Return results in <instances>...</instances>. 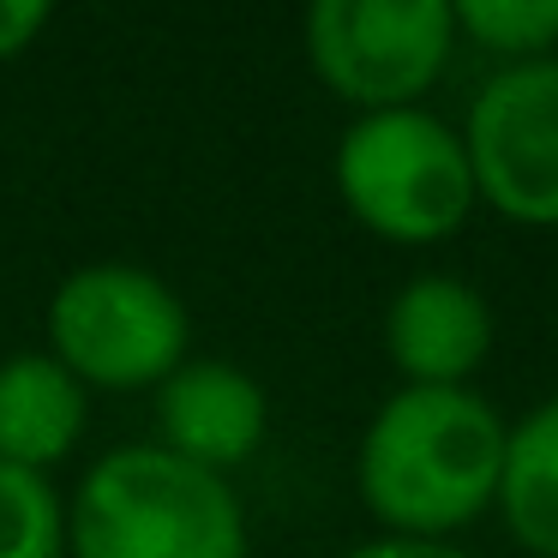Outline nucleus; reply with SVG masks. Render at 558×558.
<instances>
[{"instance_id": "9d476101", "label": "nucleus", "mask_w": 558, "mask_h": 558, "mask_svg": "<svg viewBox=\"0 0 558 558\" xmlns=\"http://www.w3.org/2000/svg\"><path fill=\"white\" fill-rule=\"evenodd\" d=\"M498 522L529 558H558V390L510 421Z\"/></svg>"}, {"instance_id": "0eeeda50", "label": "nucleus", "mask_w": 558, "mask_h": 558, "mask_svg": "<svg viewBox=\"0 0 558 558\" xmlns=\"http://www.w3.org/2000/svg\"><path fill=\"white\" fill-rule=\"evenodd\" d=\"M493 354V306L457 270H421L385 306V361L402 385L462 390Z\"/></svg>"}, {"instance_id": "7ed1b4c3", "label": "nucleus", "mask_w": 558, "mask_h": 558, "mask_svg": "<svg viewBox=\"0 0 558 558\" xmlns=\"http://www.w3.org/2000/svg\"><path fill=\"white\" fill-rule=\"evenodd\" d=\"M330 181L342 210L390 246H438L481 210L462 133L426 102L354 114L330 150Z\"/></svg>"}, {"instance_id": "4468645a", "label": "nucleus", "mask_w": 558, "mask_h": 558, "mask_svg": "<svg viewBox=\"0 0 558 558\" xmlns=\"http://www.w3.org/2000/svg\"><path fill=\"white\" fill-rule=\"evenodd\" d=\"M337 558H474L462 541H414V534H373V541L342 546Z\"/></svg>"}, {"instance_id": "6e6552de", "label": "nucleus", "mask_w": 558, "mask_h": 558, "mask_svg": "<svg viewBox=\"0 0 558 558\" xmlns=\"http://www.w3.org/2000/svg\"><path fill=\"white\" fill-rule=\"evenodd\" d=\"M150 397H157V445L210 474L253 462L270 433L265 385L222 354H186Z\"/></svg>"}, {"instance_id": "20e7f679", "label": "nucleus", "mask_w": 558, "mask_h": 558, "mask_svg": "<svg viewBox=\"0 0 558 558\" xmlns=\"http://www.w3.org/2000/svg\"><path fill=\"white\" fill-rule=\"evenodd\" d=\"M49 354L90 397L157 390L193 354V313L169 277L126 258H97L54 282Z\"/></svg>"}, {"instance_id": "423d86ee", "label": "nucleus", "mask_w": 558, "mask_h": 558, "mask_svg": "<svg viewBox=\"0 0 558 558\" xmlns=\"http://www.w3.org/2000/svg\"><path fill=\"white\" fill-rule=\"evenodd\" d=\"M474 198L517 229H558V54L498 66L462 114Z\"/></svg>"}, {"instance_id": "1a4fd4ad", "label": "nucleus", "mask_w": 558, "mask_h": 558, "mask_svg": "<svg viewBox=\"0 0 558 558\" xmlns=\"http://www.w3.org/2000/svg\"><path fill=\"white\" fill-rule=\"evenodd\" d=\"M90 426V390L49 349L0 361V462L31 474L61 469Z\"/></svg>"}, {"instance_id": "f8f14e48", "label": "nucleus", "mask_w": 558, "mask_h": 558, "mask_svg": "<svg viewBox=\"0 0 558 558\" xmlns=\"http://www.w3.org/2000/svg\"><path fill=\"white\" fill-rule=\"evenodd\" d=\"M0 558H66V498L49 474L0 462Z\"/></svg>"}, {"instance_id": "ddd939ff", "label": "nucleus", "mask_w": 558, "mask_h": 558, "mask_svg": "<svg viewBox=\"0 0 558 558\" xmlns=\"http://www.w3.org/2000/svg\"><path fill=\"white\" fill-rule=\"evenodd\" d=\"M54 25L49 0H0V66L37 49V37Z\"/></svg>"}, {"instance_id": "9b49d317", "label": "nucleus", "mask_w": 558, "mask_h": 558, "mask_svg": "<svg viewBox=\"0 0 558 558\" xmlns=\"http://www.w3.org/2000/svg\"><path fill=\"white\" fill-rule=\"evenodd\" d=\"M450 19L457 43L486 49L498 66L558 54V0H450Z\"/></svg>"}, {"instance_id": "39448f33", "label": "nucleus", "mask_w": 558, "mask_h": 558, "mask_svg": "<svg viewBox=\"0 0 558 558\" xmlns=\"http://www.w3.org/2000/svg\"><path fill=\"white\" fill-rule=\"evenodd\" d=\"M457 49L450 0H318L306 13V66L354 114L421 109Z\"/></svg>"}, {"instance_id": "f03ea898", "label": "nucleus", "mask_w": 558, "mask_h": 558, "mask_svg": "<svg viewBox=\"0 0 558 558\" xmlns=\"http://www.w3.org/2000/svg\"><path fill=\"white\" fill-rule=\"evenodd\" d=\"M246 505L229 474L145 445H114L66 498V558H246Z\"/></svg>"}, {"instance_id": "f257e3e1", "label": "nucleus", "mask_w": 558, "mask_h": 558, "mask_svg": "<svg viewBox=\"0 0 558 558\" xmlns=\"http://www.w3.org/2000/svg\"><path fill=\"white\" fill-rule=\"evenodd\" d=\"M505 445L510 421L474 385H397L361 426L354 486L378 534L457 541L498 505Z\"/></svg>"}]
</instances>
